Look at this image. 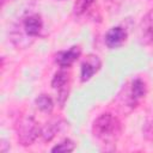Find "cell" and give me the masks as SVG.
Here are the masks:
<instances>
[{
  "instance_id": "obj_1",
  "label": "cell",
  "mask_w": 153,
  "mask_h": 153,
  "mask_svg": "<svg viewBox=\"0 0 153 153\" xmlns=\"http://www.w3.org/2000/svg\"><path fill=\"white\" fill-rule=\"evenodd\" d=\"M92 133L96 139L103 143H114L122 133V124L120 120L110 112L99 115L93 124Z\"/></svg>"
},
{
  "instance_id": "obj_2",
  "label": "cell",
  "mask_w": 153,
  "mask_h": 153,
  "mask_svg": "<svg viewBox=\"0 0 153 153\" xmlns=\"http://www.w3.org/2000/svg\"><path fill=\"white\" fill-rule=\"evenodd\" d=\"M17 133H18V141L23 146H29L37 140L42 130L38 127V123L32 117H24L18 124Z\"/></svg>"
},
{
  "instance_id": "obj_3",
  "label": "cell",
  "mask_w": 153,
  "mask_h": 153,
  "mask_svg": "<svg viewBox=\"0 0 153 153\" xmlns=\"http://www.w3.org/2000/svg\"><path fill=\"white\" fill-rule=\"evenodd\" d=\"M140 42L141 44H153V8H151L140 23Z\"/></svg>"
},
{
  "instance_id": "obj_4",
  "label": "cell",
  "mask_w": 153,
  "mask_h": 153,
  "mask_svg": "<svg viewBox=\"0 0 153 153\" xmlns=\"http://www.w3.org/2000/svg\"><path fill=\"white\" fill-rule=\"evenodd\" d=\"M100 66H102V62L97 55H88L86 60L81 63V68H80L81 81L90 80L100 69Z\"/></svg>"
},
{
  "instance_id": "obj_5",
  "label": "cell",
  "mask_w": 153,
  "mask_h": 153,
  "mask_svg": "<svg viewBox=\"0 0 153 153\" xmlns=\"http://www.w3.org/2000/svg\"><path fill=\"white\" fill-rule=\"evenodd\" d=\"M127 31L122 26H114L105 33V44L110 49L121 47L127 39Z\"/></svg>"
},
{
  "instance_id": "obj_6",
  "label": "cell",
  "mask_w": 153,
  "mask_h": 153,
  "mask_svg": "<svg viewBox=\"0 0 153 153\" xmlns=\"http://www.w3.org/2000/svg\"><path fill=\"white\" fill-rule=\"evenodd\" d=\"M23 29L27 37L38 36L43 29V20L41 16L37 13H32L25 17L23 20Z\"/></svg>"
},
{
  "instance_id": "obj_7",
  "label": "cell",
  "mask_w": 153,
  "mask_h": 153,
  "mask_svg": "<svg viewBox=\"0 0 153 153\" xmlns=\"http://www.w3.org/2000/svg\"><path fill=\"white\" fill-rule=\"evenodd\" d=\"M146 96V84L140 78H136L131 81L128 96V104L130 106H136Z\"/></svg>"
},
{
  "instance_id": "obj_8",
  "label": "cell",
  "mask_w": 153,
  "mask_h": 153,
  "mask_svg": "<svg viewBox=\"0 0 153 153\" xmlns=\"http://www.w3.org/2000/svg\"><path fill=\"white\" fill-rule=\"evenodd\" d=\"M80 54H81L80 47L79 45H73L68 50L59 51L56 54V56H55V61L62 68L69 67V66H72L78 60V57L80 56Z\"/></svg>"
},
{
  "instance_id": "obj_9",
  "label": "cell",
  "mask_w": 153,
  "mask_h": 153,
  "mask_svg": "<svg viewBox=\"0 0 153 153\" xmlns=\"http://www.w3.org/2000/svg\"><path fill=\"white\" fill-rule=\"evenodd\" d=\"M67 81H68V74L63 71H60L57 73H55L53 80H51V86L59 91V100L61 106L63 105L65 100L67 99Z\"/></svg>"
},
{
  "instance_id": "obj_10",
  "label": "cell",
  "mask_w": 153,
  "mask_h": 153,
  "mask_svg": "<svg viewBox=\"0 0 153 153\" xmlns=\"http://www.w3.org/2000/svg\"><path fill=\"white\" fill-rule=\"evenodd\" d=\"M35 103H36V106H37L41 111H43V112H50V111L53 110V108H54L53 99H51L49 96H47V94H41V96H38V97L36 98Z\"/></svg>"
},
{
  "instance_id": "obj_11",
  "label": "cell",
  "mask_w": 153,
  "mask_h": 153,
  "mask_svg": "<svg viewBox=\"0 0 153 153\" xmlns=\"http://www.w3.org/2000/svg\"><path fill=\"white\" fill-rule=\"evenodd\" d=\"M96 0H76L73 7V12L75 16H81L84 14L87 10L91 8V6L94 4Z\"/></svg>"
},
{
  "instance_id": "obj_12",
  "label": "cell",
  "mask_w": 153,
  "mask_h": 153,
  "mask_svg": "<svg viewBox=\"0 0 153 153\" xmlns=\"http://www.w3.org/2000/svg\"><path fill=\"white\" fill-rule=\"evenodd\" d=\"M74 148H75V143L72 140L66 139L62 142H60L59 145L54 146L51 148V151L53 152H72V151H74Z\"/></svg>"
},
{
  "instance_id": "obj_13",
  "label": "cell",
  "mask_w": 153,
  "mask_h": 153,
  "mask_svg": "<svg viewBox=\"0 0 153 153\" xmlns=\"http://www.w3.org/2000/svg\"><path fill=\"white\" fill-rule=\"evenodd\" d=\"M56 130H59V124L56 126L55 123H49L47 127H44L42 129L41 135H42V137H43L44 141H49V140H51L55 136Z\"/></svg>"
},
{
  "instance_id": "obj_14",
  "label": "cell",
  "mask_w": 153,
  "mask_h": 153,
  "mask_svg": "<svg viewBox=\"0 0 153 153\" xmlns=\"http://www.w3.org/2000/svg\"><path fill=\"white\" fill-rule=\"evenodd\" d=\"M143 136L146 140H153V117L148 118L143 124Z\"/></svg>"
},
{
  "instance_id": "obj_15",
  "label": "cell",
  "mask_w": 153,
  "mask_h": 153,
  "mask_svg": "<svg viewBox=\"0 0 153 153\" xmlns=\"http://www.w3.org/2000/svg\"><path fill=\"white\" fill-rule=\"evenodd\" d=\"M5 1H6V0H2V5H4V4H5Z\"/></svg>"
}]
</instances>
